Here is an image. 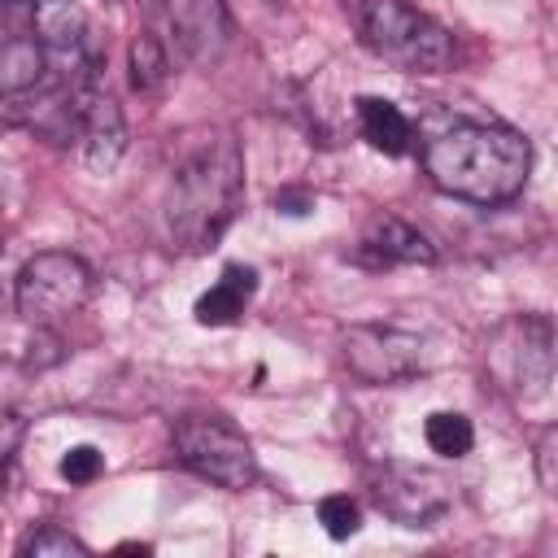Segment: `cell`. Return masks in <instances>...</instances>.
<instances>
[{"label": "cell", "instance_id": "obj_1", "mask_svg": "<svg viewBox=\"0 0 558 558\" xmlns=\"http://www.w3.org/2000/svg\"><path fill=\"white\" fill-rule=\"evenodd\" d=\"M244 201V157L227 126H209L196 135L174 161L161 196V227L170 248L209 253L222 231L235 222Z\"/></svg>", "mask_w": 558, "mask_h": 558}, {"label": "cell", "instance_id": "obj_2", "mask_svg": "<svg viewBox=\"0 0 558 558\" xmlns=\"http://www.w3.org/2000/svg\"><path fill=\"white\" fill-rule=\"evenodd\" d=\"M427 179L458 201L471 205H501L514 201L532 170V148L519 131L493 122H462L423 144Z\"/></svg>", "mask_w": 558, "mask_h": 558}, {"label": "cell", "instance_id": "obj_3", "mask_svg": "<svg viewBox=\"0 0 558 558\" xmlns=\"http://www.w3.org/2000/svg\"><path fill=\"white\" fill-rule=\"evenodd\" d=\"M353 17L362 44L405 74H440L453 61L449 31L405 0H357Z\"/></svg>", "mask_w": 558, "mask_h": 558}, {"label": "cell", "instance_id": "obj_4", "mask_svg": "<svg viewBox=\"0 0 558 558\" xmlns=\"http://www.w3.org/2000/svg\"><path fill=\"white\" fill-rule=\"evenodd\" d=\"M170 440H174V458L231 493H244L257 480V453L248 445V436L218 410H187L170 423Z\"/></svg>", "mask_w": 558, "mask_h": 558}, {"label": "cell", "instance_id": "obj_5", "mask_svg": "<svg viewBox=\"0 0 558 558\" xmlns=\"http://www.w3.org/2000/svg\"><path fill=\"white\" fill-rule=\"evenodd\" d=\"M92 296V270L83 257L48 248L17 270V314L35 327H52L78 314Z\"/></svg>", "mask_w": 558, "mask_h": 558}, {"label": "cell", "instance_id": "obj_6", "mask_svg": "<svg viewBox=\"0 0 558 558\" xmlns=\"http://www.w3.org/2000/svg\"><path fill=\"white\" fill-rule=\"evenodd\" d=\"M371 501L401 527H432L453 506V484L436 466L418 462H379L366 475Z\"/></svg>", "mask_w": 558, "mask_h": 558}, {"label": "cell", "instance_id": "obj_7", "mask_svg": "<svg viewBox=\"0 0 558 558\" xmlns=\"http://www.w3.org/2000/svg\"><path fill=\"white\" fill-rule=\"evenodd\" d=\"M340 357L362 384H397L418 375L423 366V340L401 327L384 323H353L340 336Z\"/></svg>", "mask_w": 558, "mask_h": 558}, {"label": "cell", "instance_id": "obj_8", "mask_svg": "<svg viewBox=\"0 0 558 558\" xmlns=\"http://www.w3.org/2000/svg\"><path fill=\"white\" fill-rule=\"evenodd\" d=\"M74 113H78V140H83V166L92 174H113L126 153V118L109 87L100 83V70H87L70 83Z\"/></svg>", "mask_w": 558, "mask_h": 558}, {"label": "cell", "instance_id": "obj_9", "mask_svg": "<svg viewBox=\"0 0 558 558\" xmlns=\"http://www.w3.org/2000/svg\"><path fill=\"white\" fill-rule=\"evenodd\" d=\"M161 22H166V48H174L187 65L209 70L227 39H231V17L222 0H157Z\"/></svg>", "mask_w": 558, "mask_h": 558}, {"label": "cell", "instance_id": "obj_10", "mask_svg": "<svg viewBox=\"0 0 558 558\" xmlns=\"http://www.w3.org/2000/svg\"><path fill=\"white\" fill-rule=\"evenodd\" d=\"M501 375L523 397L536 401L554 379V331L545 314H523L501 331Z\"/></svg>", "mask_w": 558, "mask_h": 558}, {"label": "cell", "instance_id": "obj_11", "mask_svg": "<svg viewBox=\"0 0 558 558\" xmlns=\"http://www.w3.org/2000/svg\"><path fill=\"white\" fill-rule=\"evenodd\" d=\"M357 262H371V266H397V262L401 266H432L436 248L405 218L379 214V218H371V227H366V235L357 244Z\"/></svg>", "mask_w": 558, "mask_h": 558}, {"label": "cell", "instance_id": "obj_12", "mask_svg": "<svg viewBox=\"0 0 558 558\" xmlns=\"http://www.w3.org/2000/svg\"><path fill=\"white\" fill-rule=\"evenodd\" d=\"M253 292H257V270L231 262V266H222L218 283L196 296L192 314H196L201 327H231V323H240V314L248 310Z\"/></svg>", "mask_w": 558, "mask_h": 558}, {"label": "cell", "instance_id": "obj_13", "mask_svg": "<svg viewBox=\"0 0 558 558\" xmlns=\"http://www.w3.org/2000/svg\"><path fill=\"white\" fill-rule=\"evenodd\" d=\"M357 126L371 140V148H379L388 157H401V153L414 148V122L384 96H362L357 100Z\"/></svg>", "mask_w": 558, "mask_h": 558}, {"label": "cell", "instance_id": "obj_14", "mask_svg": "<svg viewBox=\"0 0 558 558\" xmlns=\"http://www.w3.org/2000/svg\"><path fill=\"white\" fill-rule=\"evenodd\" d=\"M126 65H131V87L144 92V96H157L166 92L170 83V48L153 35V31H140L126 48Z\"/></svg>", "mask_w": 558, "mask_h": 558}, {"label": "cell", "instance_id": "obj_15", "mask_svg": "<svg viewBox=\"0 0 558 558\" xmlns=\"http://www.w3.org/2000/svg\"><path fill=\"white\" fill-rule=\"evenodd\" d=\"M423 436H427V445H432L440 458H462V453L471 449V440H475L471 418L458 414V410H436V414H427Z\"/></svg>", "mask_w": 558, "mask_h": 558}, {"label": "cell", "instance_id": "obj_16", "mask_svg": "<svg viewBox=\"0 0 558 558\" xmlns=\"http://www.w3.org/2000/svg\"><path fill=\"white\" fill-rule=\"evenodd\" d=\"M17 554L22 558H87V545L70 532V527H61V523H44V527H35L31 536H22V545H17Z\"/></svg>", "mask_w": 558, "mask_h": 558}, {"label": "cell", "instance_id": "obj_17", "mask_svg": "<svg viewBox=\"0 0 558 558\" xmlns=\"http://www.w3.org/2000/svg\"><path fill=\"white\" fill-rule=\"evenodd\" d=\"M318 523H323V532H327L331 541H349V536H357V527H362V510H357L353 497L331 493V497L318 501Z\"/></svg>", "mask_w": 558, "mask_h": 558}, {"label": "cell", "instance_id": "obj_18", "mask_svg": "<svg viewBox=\"0 0 558 558\" xmlns=\"http://www.w3.org/2000/svg\"><path fill=\"white\" fill-rule=\"evenodd\" d=\"M61 480L65 484H92L100 471H105V453L96 449V445H70L65 453H61Z\"/></svg>", "mask_w": 558, "mask_h": 558}, {"label": "cell", "instance_id": "obj_19", "mask_svg": "<svg viewBox=\"0 0 558 558\" xmlns=\"http://www.w3.org/2000/svg\"><path fill=\"white\" fill-rule=\"evenodd\" d=\"M270 205L283 218H305V214H314V192H305V187H279L270 196Z\"/></svg>", "mask_w": 558, "mask_h": 558}, {"label": "cell", "instance_id": "obj_20", "mask_svg": "<svg viewBox=\"0 0 558 558\" xmlns=\"http://www.w3.org/2000/svg\"><path fill=\"white\" fill-rule=\"evenodd\" d=\"M22 436H26V423H22L17 414H9V410H0V462H9V458L17 453V445H22Z\"/></svg>", "mask_w": 558, "mask_h": 558}, {"label": "cell", "instance_id": "obj_21", "mask_svg": "<svg viewBox=\"0 0 558 558\" xmlns=\"http://www.w3.org/2000/svg\"><path fill=\"white\" fill-rule=\"evenodd\" d=\"M541 484H554V471H549V458H554V432H545V440H541Z\"/></svg>", "mask_w": 558, "mask_h": 558}, {"label": "cell", "instance_id": "obj_22", "mask_svg": "<svg viewBox=\"0 0 558 558\" xmlns=\"http://www.w3.org/2000/svg\"><path fill=\"white\" fill-rule=\"evenodd\" d=\"M122 554H148V545H135V541H126V545H118Z\"/></svg>", "mask_w": 558, "mask_h": 558}, {"label": "cell", "instance_id": "obj_23", "mask_svg": "<svg viewBox=\"0 0 558 558\" xmlns=\"http://www.w3.org/2000/svg\"><path fill=\"white\" fill-rule=\"evenodd\" d=\"M4 484H9V471H4V462H0V497H4Z\"/></svg>", "mask_w": 558, "mask_h": 558}, {"label": "cell", "instance_id": "obj_24", "mask_svg": "<svg viewBox=\"0 0 558 558\" xmlns=\"http://www.w3.org/2000/svg\"><path fill=\"white\" fill-rule=\"evenodd\" d=\"M0 253H4V227H0Z\"/></svg>", "mask_w": 558, "mask_h": 558}]
</instances>
